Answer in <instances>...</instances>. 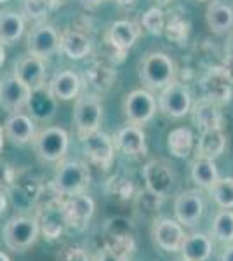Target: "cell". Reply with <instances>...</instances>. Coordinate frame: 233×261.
<instances>
[{
  "mask_svg": "<svg viewBox=\"0 0 233 261\" xmlns=\"http://www.w3.org/2000/svg\"><path fill=\"white\" fill-rule=\"evenodd\" d=\"M176 79V63L165 53H148L139 61V81L146 91H162Z\"/></svg>",
  "mask_w": 233,
  "mask_h": 261,
  "instance_id": "obj_1",
  "label": "cell"
},
{
  "mask_svg": "<svg viewBox=\"0 0 233 261\" xmlns=\"http://www.w3.org/2000/svg\"><path fill=\"white\" fill-rule=\"evenodd\" d=\"M89 179H91V174L86 164L71 161V159H61L54 172L53 188L59 197H70L86 190Z\"/></svg>",
  "mask_w": 233,
  "mask_h": 261,
  "instance_id": "obj_2",
  "label": "cell"
},
{
  "mask_svg": "<svg viewBox=\"0 0 233 261\" xmlns=\"http://www.w3.org/2000/svg\"><path fill=\"white\" fill-rule=\"evenodd\" d=\"M40 225L37 218L30 216H14L4 226V244L7 249L14 252H24L39 241Z\"/></svg>",
  "mask_w": 233,
  "mask_h": 261,
  "instance_id": "obj_3",
  "label": "cell"
},
{
  "mask_svg": "<svg viewBox=\"0 0 233 261\" xmlns=\"http://www.w3.org/2000/svg\"><path fill=\"white\" fill-rule=\"evenodd\" d=\"M143 179L146 183V190L155 193L160 199H167L171 193H174L177 185L176 171L169 162L162 159H155L145 164L143 167Z\"/></svg>",
  "mask_w": 233,
  "mask_h": 261,
  "instance_id": "obj_4",
  "label": "cell"
},
{
  "mask_svg": "<svg viewBox=\"0 0 233 261\" xmlns=\"http://www.w3.org/2000/svg\"><path fill=\"white\" fill-rule=\"evenodd\" d=\"M33 146L44 162H59L65 159L70 146V138L63 127H45L33 138Z\"/></svg>",
  "mask_w": 233,
  "mask_h": 261,
  "instance_id": "obj_5",
  "label": "cell"
},
{
  "mask_svg": "<svg viewBox=\"0 0 233 261\" xmlns=\"http://www.w3.org/2000/svg\"><path fill=\"white\" fill-rule=\"evenodd\" d=\"M82 151L91 164H94L99 169H108L115 159V143L107 133H101L97 129L94 133L82 136Z\"/></svg>",
  "mask_w": 233,
  "mask_h": 261,
  "instance_id": "obj_6",
  "label": "cell"
},
{
  "mask_svg": "<svg viewBox=\"0 0 233 261\" xmlns=\"http://www.w3.org/2000/svg\"><path fill=\"white\" fill-rule=\"evenodd\" d=\"M192 94L181 82L172 81L164 87L159 96V108L171 119H181L192 110Z\"/></svg>",
  "mask_w": 233,
  "mask_h": 261,
  "instance_id": "obj_7",
  "label": "cell"
},
{
  "mask_svg": "<svg viewBox=\"0 0 233 261\" xmlns=\"http://www.w3.org/2000/svg\"><path fill=\"white\" fill-rule=\"evenodd\" d=\"M101 119H103V107H101L97 96L84 92L80 98H77L73 110V122L80 138L99 129Z\"/></svg>",
  "mask_w": 233,
  "mask_h": 261,
  "instance_id": "obj_8",
  "label": "cell"
},
{
  "mask_svg": "<svg viewBox=\"0 0 233 261\" xmlns=\"http://www.w3.org/2000/svg\"><path fill=\"white\" fill-rule=\"evenodd\" d=\"M105 247L120 258L122 261H129L136 252V242H134V233L131 230L129 221L117 218L112 220L107 230V244Z\"/></svg>",
  "mask_w": 233,
  "mask_h": 261,
  "instance_id": "obj_9",
  "label": "cell"
},
{
  "mask_svg": "<svg viewBox=\"0 0 233 261\" xmlns=\"http://www.w3.org/2000/svg\"><path fill=\"white\" fill-rule=\"evenodd\" d=\"M63 214H65V221L68 226H73L77 230L86 228L89 221L92 220L96 211V204L86 193H75L70 197H63L61 200Z\"/></svg>",
  "mask_w": 233,
  "mask_h": 261,
  "instance_id": "obj_10",
  "label": "cell"
},
{
  "mask_svg": "<svg viewBox=\"0 0 233 261\" xmlns=\"http://www.w3.org/2000/svg\"><path fill=\"white\" fill-rule=\"evenodd\" d=\"M124 112L131 124H146L148 120L153 119L157 112V101L150 91L136 89L125 96Z\"/></svg>",
  "mask_w": 233,
  "mask_h": 261,
  "instance_id": "obj_11",
  "label": "cell"
},
{
  "mask_svg": "<svg viewBox=\"0 0 233 261\" xmlns=\"http://www.w3.org/2000/svg\"><path fill=\"white\" fill-rule=\"evenodd\" d=\"M30 96H32V91L14 75L0 79V107L6 112L19 113L24 110L28 107Z\"/></svg>",
  "mask_w": 233,
  "mask_h": 261,
  "instance_id": "obj_12",
  "label": "cell"
},
{
  "mask_svg": "<svg viewBox=\"0 0 233 261\" xmlns=\"http://www.w3.org/2000/svg\"><path fill=\"white\" fill-rule=\"evenodd\" d=\"M59 50V33L54 27L40 23L32 28L28 33V53L32 56H39L47 60Z\"/></svg>",
  "mask_w": 233,
  "mask_h": 261,
  "instance_id": "obj_13",
  "label": "cell"
},
{
  "mask_svg": "<svg viewBox=\"0 0 233 261\" xmlns=\"http://www.w3.org/2000/svg\"><path fill=\"white\" fill-rule=\"evenodd\" d=\"M176 221L181 226H195L204 214V199L198 190H185L174 202Z\"/></svg>",
  "mask_w": 233,
  "mask_h": 261,
  "instance_id": "obj_14",
  "label": "cell"
},
{
  "mask_svg": "<svg viewBox=\"0 0 233 261\" xmlns=\"http://www.w3.org/2000/svg\"><path fill=\"white\" fill-rule=\"evenodd\" d=\"M12 75L19 82H23L30 91H39L45 87V61L39 56L28 54L16 61Z\"/></svg>",
  "mask_w": 233,
  "mask_h": 261,
  "instance_id": "obj_15",
  "label": "cell"
},
{
  "mask_svg": "<svg viewBox=\"0 0 233 261\" xmlns=\"http://www.w3.org/2000/svg\"><path fill=\"white\" fill-rule=\"evenodd\" d=\"M151 237H153V242L160 249L167 252H176L181 247V242L185 239V231L183 226L176 220H172V218H159L153 223Z\"/></svg>",
  "mask_w": 233,
  "mask_h": 261,
  "instance_id": "obj_16",
  "label": "cell"
},
{
  "mask_svg": "<svg viewBox=\"0 0 233 261\" xmlns=\"http://www.w3.org/2000/svg\"><path fill=\"white\" fill-rule=\"evenodd\" d=\"M4 134L12 145L24 146L30 141H33L37 134L35 122L32 117L24 115V113H11L7 117L6 124H4Z\"/></svg>",
  "mask_w": 233,
  "mask_h": 261,
  "instance_id": "obj_17",
  "label": "cell"
},
{
  "mask_svg": "<svg viewBox=\"0 0 233 261\" xmlns=\"http://www.w3.org/2000/svg\"><path fill=\"white\" fill-rule=\"evenodd\" d=\"M202 89H204V98L214 101L216 105L230 103L231 99V84L224 77L221 66L207 71V75L202 79Z\"/></svg>",
  "mask_w": 233,
  "mask_h": 261,
  "instance_id": "obj_18",
  "label": "cell"
},
{
  "mask_svg": "<svg viewBox=\"0 0 233 261\" xmlns=\"http://www.w3.org/2000/svg\"><path fill=\"white\" fill-rule=\"evenodd\" d=\"M59 50H63L70 60H82L91 53V37L79 28L70 27L59 33Z\"/></svg>",
  "mask_w": 233,
  "mask_h": 261,
  "instance_id": "obj_19",
  "label": "cell"
},
{
  "mask_svg": "<svg viewBox=\"0 0 233 261\" xmlns=\"http://www.w3.org/2000/svg\"><path fill=\"white\" fill-rule=\"evenodd\" d=\"M115 148H118L127 157H139L146 153V134L138 125H125L117 133Z\"/></svg>",
  "mask_w": 233,
  "mask_h": 261,
  "instance_id": "obj_20",
  "label": "cell"
},
{
  "mask_svg": "<svg viewBox=\"0 0 233 261\" xmlns=\"http://www.w3.org/2000/svg\"><path fill=\"white\" fill-rule=\"evenodd\" d=\"M61 200L63 197H56L54 200H50L45 204L44 207V214L42 218H37L40 225V231L45 235V239L49 241H54L61 235L63 228L66 226L65 221V214H63V207H61Z\"/></svg>",
  "mask_w": 233,
  "mask_h": 261,
  "instance_id": "obj_21",
  "label": "cell"
},
{
  "mask_svg": "<svg viewBox=\"0 0 233 261\" xmlns=\"http://www.w3.org/2000/svg\"><path fill=\"white\" fill-rule=\"evenodd\" d=\"M115 79L117 71L103 61L94 63L84 71V84L89 91H92V96L99 94V92H107L113 86Z\"/></svg>",
  "mask_w": 233,
  "mask_h": 261,
  "instance_id": "obj_22",
  "label": "cell"
},
{
  "mask_svg": "<svg viewBox=\"0 0 233 261\" xmlns=\"http://www.w3.org/2000/svg\"><path fill=\"white\" fill-rule=\"evenodd\" d=\"M80 87H82V81H80V77L73 70L58 71L49 84L50 94L61 101H70V99L77 98Z\"/></svg>",
  "mask_w": 233,
  "mask_h": 261,
  "instance_id": "obj_23",
  "label": "cell"
},
{
  "mask_svg": "<svg viewBox=\"0 0 233 261\" xmlns=\"http://www.w3.org/2000/svg\"><path fill=\"white\" fill-rule=\"evenodd\" d=\"M193 122L200 130H213L223 127V115L218 110V105L214 101L202 98L192 105Z\"/></svg>",
  "mask_w": 233,
  "mask_h": 261,
  "instance_id": "obj_24",
  "label": "cell"
},
{
  "mask_svg": "<svg viewBox=\"0 0 233 261\" xmlns=\"http://www.w3.org/2000/svg\"><path fill=\"white\" fill-rule=\"evenodd\" d=\"M138 37H139V30L136 28V24L127 19H118L112 23L107 39L117 50L127 53V50L136 44Z\"/></svg>",
  "mask_w": 233,
  "mask_h": 261,
  "instance_id": "obj_25",
  "label": "cell"
},
{
  "mask_svg": "<svg viewBox=\"0 0 233 261\" xmlns=\"http://www.w3.org/2000/svg\"><path fill=\"white\" fill-rule=\"evenodd\" d=\"M213 241L204 233H192L185 235L181 242V254L188 261H207L213 254Z\"/></svg>",
  "mask_w": 233,
  "mask_h": 261,
  "instance_id": "obj_26",
  "label": "cell"
},
{
  "mask_svg": "<svg viewBox=\"0 0 233 261\" xmlns=\"http://www.w3.org/2000/svg\"><path fill=\"white\" fill-rule=\"evenodd\" d=\"M205 21L207 27L213 30L216 35H224L233 28V9L226 4L213 0L207 6L205 11Z\"/></svg>",
  "mask_w": 233,
  "mask_h": 261,
  "instance_id": "obj_27",
  "label": "cell"
},
{
  "mask_svg": "<svg viewBox=\"0 0 233 261\" xmlns=\"http://www.w3.org/2000/svg\"><path fill=\"white\" fill-rule=\"evenodd\" d=\"M224 150H226V136L221 129L202 130L197 145V159L216 161L218 157H221Z\"/></svg>",
  "mask_w": 233,
  "mask_h": 261,
  "instance_id": "obj_28",
  "label": "cell"
},
{
  "mask_svg": "<svg viewBox=\"0 0 233 261\" xmlns=\"http://www.w3.org/2000/svg\"><path fill=\"white\" fill-rule=\"evenodd\" d=\"M28 110L32 112V115L39 120H49L56 113V98L50 94L49 87H42L39 91H32L28 101Z\"/></svg>",
  "mask_w": 233,
  "mask_h": 261,
  "instance_id": "obj_29",
  "label": "cell"
},
{
  "mask_svg": "<svg viewBox=\"0 0 233 261\" xmlns=\"http://www.w3.org/2000/svg\"><path fill=\"white\" fill-rule=\"evenodd\" d=\"M24 19L14 11H0V44H14L23 37Z\"/></svg>",
  "mask_w": 233,
  "mask_h": 261,
  "instance_id": "obj_30",
  "label": "cell"
},
{
  "mask_svg": "<svg viewBox=\"0 0 233 261\" xmlns=\"http://www.w3.org/2000/svg\"><path fill=\"white\" fill-rule=\"evenodd\" d=\"M195 138L193 133L188 127H176L169 133L167 136V148L172 157L186 159L193 151Z\"/></svg>",
  "mask_w": 233,
  "mask_h": 261,
  "instance_id": "obj_31",
  "label": "cell"
},
{
  "mask_svg": "<svg viewBox=\"0 0 233 261\" xmlns=\"http://www.w3.org/2000/svg\"><path fill=\"white\" fill-rule=\"evenodd\" d=\"M219 178L218 167L214 161H207V159H195L192 162V179L195 185L202 188H209L216 179Z\"/></svg>",
  "mask_w": 233,
  "mask_h": 261,
  "instance_id": "obj_32",
  "label": "cell"
},
{
  "mask_svg": "<svg viewBox=\"0 0 233 261\" xmlns=\"http://www.w3.org/2000/svg\"><path fill=\"white\" fill-rule=\"evenodd\" d=\"M213 237H214V241H218L221 244L233 242V211L231 209H221V211L214 216Z\"/></svg>",
  "mask_w": 233,
  "mask_h": 261,
  "instance_id": "obj_33",
  "label": "cell"
},
{
  "mask_svg": "<svg viewBox=\"0 0 233 261\" xmlns=\"http://www.w3.org/2000/svg\"><path fill=\"white\" fill-rule=\"evenodd\" d=\"M207 190L221 209H233V178H218Z\"/></svg>",
  "mask_w": 233,
  "mask_h": 261,
  "instance_id": "obj_34",
  "label": "cell"
},
{
  "mask_svg": "<svg viewBox=\"0 0 233 261\" xmlns=\"http://www.w3.org/2000/svg\"><path fill=\"white\" fill-rule=\"evenodd\" d=\"M143 28L151 35H162L165 30V14L160 7H151L141 18Z\"/></svg>",
  "mask_w": 233,
  "mask_h": 261,
  "instance_id": "obj_35",
  "label": "cell"
},
{
  "mask_svg": "<svg viewBox=\"0 0 233 261\" xmlns=\"http://www.w3.org/2000/svg\"><path fill=\"white\" fill-rule=\"evenodd\" d=\"M23 7L28 18L40 19L44 16H47L49 9L53 7V2L50 0H23Z\"/></svg>",
  "mask_w": 233,
  "mask_h": 261,
  "instance_id": "obj_36",
  "label": "cell"
},
{
  "mask_svg": "<svg viewBox=\"0 0 233 261\" xmlns=\"http://www.w3.org/2000/svg\"><path fill=\"white\" fill-rule=\"evenodd\" d=\"M56 261H91L89 254L84 247L77 246V244H68V246L61 247L58 252Z\"/></svg>",
  "mask_w": 233,
  "mask_h": 261,
  "instance_id": "obj_37",
  "label": "cell"
},
{
  "mask_svg": "<svg viewBox=\"0 0 233 261\" xmlns=\"http://www.w3.org/2000/svg\"><path fill=\"white\" fill-rule=\"evenodd\" d=\"M162 200L160 197H157L155 193H151L150 190H143L141 193L138 195V202L146 213L150 214H155L160 211V205H162Z\"/></svg>",
  "mask_w": 233,
  "mask_h": 261,
  "instance_id": "obj_38",
  "label": "cell"
},
{
  "mask_svg": "<svg viewBox=\"0 0 233 261\" xmlns=\"http://www.w3.org/2000/svg\"><path fill=\"white\" fill-rule=\"evenodd\" d=\"M134 185L131 183V179L125 178H118L113 179V195H117L118 199L127 200V199H133L134 195Z\"/></svg>",
  "mask_w": 233,
  "mask_h": 261,
  "instance_id": "obj_39",
  "label": "cell"
},
{
  "mask_svg": "<svg viewBox=\"0 0 233 261\" xmlns=\"http://www.w3.org/2000/svg\"><path fill=\"white\" fill-rule=\"evenodd\" d=\"M165 30H167V37L171 40H176L177 32H179V37H181V40H183L185 37L188 35V24H185V19H172V21H169Z\"/></svg>",
  "mask_w": 233,
  "mask_h": 261,
  "instance_id": "obj_40",
  "label": "cell"
},
{
  "mask_svg": "<svg viewBox=\"0 0 233 261\" xmlns=\"http://www.w3.org/2000/svg\"><path fill=\"white\" fill-rule=\"evenodd\" d=\"M14 169L6 162H0V187L11 188L14 185Z\"/></svg>",
  "mask_w": 233,
  "mask_h": 261,
  "instance_id": "obj_41",
  "label": "cell"
},
{
  "mask_svg": "<svg viewBox=\"0 0 233 261\" xmlns=\"http://www.w3.org/2000/svg\"><path fill=\"white\" fill-rule=\"evenodd\" d=\"M94 261H122V259L118 258L115 252H112L110 249H107V247H103V249L96 254Z\"/></svg>",
  "mask_w": 233,
  "mask_h": 261,
  "instance_id": "obj_42",
  "label": "cell"
},
{
  "mask_svg": "<svg viewBox=\"0 0 233 261\" xmlns=\"http://www.w3.org/2000/svg\"><path fill=\"white\" fill-rule=\"evenodd\" d=\"M221 70L224 73V77L230 81V84H233V61L230 60H224V63L221 65Z\"/></svg>",
  "mask_w": 233,
  "mask_h": 261,
  "instance_id": "obj_43",
  "label": "cell"
},
{
  "mask_svg": "<svg viewBox=\"0 0 233 261\" xmlns=\"http://www.w3.org/2000/svg\"><path fill=\"white\" fill-rule=\"evenodd\" d=\"M219 261H233V244L224 247V251L221 252V259Z\"/></svg>",
  "mask_w": 233,
  "mask_h": 261,
  "instance_id": "obj_44",
  "label": "cell"
},
{
  "mask_svg": "<svg viewBox=\"0 0 233 261\" xmlns=\"http://www.w3.org/2000/svg\"><path fill=\"white\" fill-rule=\"evenodd\" d=\"M7 211V195L4 190H0V216Z\"/></svg>",
  "mask_w": 233,
  "mask_h": 261,
  "instance_id": "obj_45",
  "label": "cell"
},
{
  "mask_svg": "<svg viewBox=\"0 0 233 261\" xmlns=\"http://www.w3.org/2000/svg\"><path fill=\"white\" fill-rule=\"evenodd\" d=\"M224 60L233 61V37L228 40V44H226V58H224Z\"/></svg>",
  "mask_w": 233,
  "mask_h": 261,
  "instance_id": "obj_46",
  "label": "cell"
},
{
  "mask_svg": "<svg viewBox=\"0 0 233 261\" xmlns=\"http://www.w3.org/2000/svg\"><path fill=\"white\" fill-rule=\"evenodd\" d=\"M80 2L86 7H96V6H99V4H103L105 0H80Z\"/></svg>",
  "mask_w": 233,
  "mask_h": 261,
  "instance_id": "obj_47",
  "label": "cell"
},
{
  "mask_svg": "<svg viewBox=\"0 0 233 261\" xmlns=\"http://www.w3.org/2000/svg\"><path fill=\"white\" fill-rule=\"evenodd\" d=\"M6 63V49H4V44H0V68L4 66Z\"/></svg>",
  "mask_w": 233,
  "mask_h": 261,
  "instance_id": "obj_48",
  "label": "cell"
},
{
  "mask_svg": "<svg viewBox=\"0 0 233 261\" xmlns=\"http://www.w3.org/2000/svg\"><path fill=\"white\" fill-rule=\"evenodd\" d=\"M4 138H6V134H4V127L0 125V153H2V148H4Z\"/></svg>",
  "mask_w": 233,
  "mask_h": 261,
  "instance_id": "obj_49",
  "label": "cell"
},
{
  "mask_svg": "<svg viewBox=\"0 0 233 261\" xmlns=\"http://www.w3.org/2000/svg\"><path fill=\"white\" fill-rule=\"evenodd\" d=\"M115 2L118 4V6H131V4H134V0H115Z\"/></svg>",
  "mask_w": 233,
  "mask_h": 261,
  "instance_id": "obj_50",
  "label": "cell"
},
{
  "mask_svg": "<svg viewBox=\"0 0 233 261\" xmlns=\"http://www.w3.org/2000/svg\"><path fill=\"white\" fill-rule=\"evenodd\" d=\"M0 261H11V258L4 251H0Z\"/></svg>",
  "mask_w": 233,
  "mask_h": 261,
  "instance_id": "obj_51",
  "label": "cell"
},
{
  "mask_svg": "<svg viewBox=\"0 0 233 261\" xmlns=\"http://www.w3.org/2000/svg\"><path fill=\"white\" fill-rule=\"evenodd\" d=\"M157 4H159V6H167V4H171L172 0H155Z\"/></svg>",
  "mask_w": 233,
  "mask_h": 261,
  "instance_id": "obj_52",
  "label": "cell"
},
{
  "mask_svg": "<svg viewBox=\"0 0 233 261\" xmlns=\"http://www.w3.org/2000/svg\"><path fill=\"white\" fill-rule=\"evenodd\" d=\"M53 2V6H61V4H65L66 0H50Z\"/></svg>",
  "mask_w": 233,
  "mask_h": 261,
  "instance_id": "obj_53",
  "label": "cell"
},
{
  "mask_svg": "<svg viewBox=\"0 0 233 261\" xmlns=\"http://www.w3.org/2000/svg\"><path fill=\"white\" fill-rule=\"evenodd\" d=\"M6 2H9V0H0V4H6Z\"/></svg>",
  "mask_w": 233,
  "mask_h": 261,
  "instance_id": "obj_54",
  "label": "cell"
},
{
  "mask_svg": "<svg viewBox=\"0 0 233 261\" xmlns=\"http://www.w3.org/2000/svg\"><path fill=\"white\" fill-rule=\"evenodd\" d=\"M176 261H188V259H185V258H179V259H176Z\"/></svg>",
  "mask_w": 233,
  "mask_h": 261,
  "instance_id": "obj_55",
  "label": "cell"
},
{
  "mask_svg": "<svg viewBox=\"0 0 233 261\" xmlns=\"http://www.w3.org/2000/svg\"><path fill=\"white\" fill-rule=\"evenodd\" d=\"M198 2H207V0H198Z\"/></svg>",
  "mask_w": 233,
  "mask_h": 261,
  "instance_id": "obj_56",
  "label": "cell"
}]
</instances>
